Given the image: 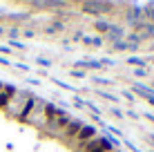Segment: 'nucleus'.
Wrapping results in <instances>:
<instances>
[{
    "instance_id": "nucleus-15",
    "label": "nucleus",
    "mask_w": 154,
    "mask_h": 152,
    "mask_svg": "<svg viewBox=\"0 0 154 152\" xmlns=\"http://www.w3.org/2000/svg\"><path fill=\"white\" fill-rule=\"evenodd\" d=\"M36 63H38V65H42V67H49V65H51V60H47V58H40V56L36 58Z\"/></svg>"
},
{
    "instance_id": "nucleus-20",
    "label": "nucleus",
    "mask_w": 154,
    "mask_h": 152,
    "mask_svg": "<svg viewBox=\"0 0 154 152\" xmlns=\"http://www.w3.org/2000/svg\"><path fill=\"white\" fill-rule=\"evenodd\" d=\"M89 152H105L103 148H96V150H89Z\"/></svg>"
},
{
    "instance_id": "nucleus-10",
    "label": "nucleus",
    "mask_w": 154,
    "mask_h": 152,
    "mask_svg": "<svg viewBox=\"0 0 154 152\" xmlns=\"http://www.w3.org/2000/svg\"><path fill=\"white\" fill-rule=\"evenodd\" d=\"M34 101H36V98H27V103H25V110L18 114V119H20V121H25V119L29 116V112L34 110Z\"/></svg>"
},
{
    "instance_id": "nucleus-14",
    "label": "nucleus",
    "mask_w": 154,
    "mask_h": 152,
    "mask_svg": "<svg viewBox=\"0 0 154 152\" xmlns=\"http://www.w3.org/2000/svg\"><path fill=\"white\" fill-rule=\"evenodd\" d=\"M127 63H132V65H145V60H143V58H136V56L127 58Z\"/></svg>"
},
{
    "instance_id": "nucleus-13",
    "label": "nucleus",
    "mask_w": 154,
    "mask_h": 152,
    "mask_svg": "<svg viewBox=\"0 0 154 152\" xmlns=\"http://www.w3.org/2000/svg\"><path fill=\"white\" fill-rule=\"evenodd\" d=\"M63 27H65V23H54V25L47 27V34H56V31H60Z\"/></svg>"
},
{
    "instance_id": "nucleus-21",
    "label": "nucleus",
    "mask_w": 154,
    "mask_h": 152,
    "mask_svg": "<svg viewBox=\"0 0 154 152\" xmlns=\"http://www.w3.org/2000/svg\"><path fill=\"white\" fill-rule=\"evenodd\" d=\"M0 92H2V83H0Z\"/></svg>"
},
{
    "instance_id": "nucleus-12",
    "label": "nucleus",
    "mask_w": 154,
    "mask_h": 152,
    "mask_svg": "<svg viewBox=\"0 0 154 152\" xmlns=\"http://www.w3.org/2000/svg\"><path fill=\"white\" fill-rule=\"evenodd\" d=\"M83 43L85 45H103V38H98V36H83Z\"/></svg>"
},
{
    "instance_id": "nucleus-6",
    "label": "nucleus",
    "mask_w": 154,
    "mask_h": 152,
    "mask_svg": "<svg viewBox=\"0 0 154 152\" xmlns=\"http://www.w3.org/2000/svg\"><path fill=\"white\" fill-rule=\"evenodd\" d=\"M107 38L112 40V43H119V40L125 38V31L121 29L119 25H112V27H109V31H107Z\"/></svg>"
},
{
    "instance_id": "nucleus-7",
    "label": "nucleus",
    "mask_w": 154,
    "mask_h": 152,
    "mask_svg": "<svg viewBox=\"0 0 154 152\" xmlns=\"http://www.w3.org/2000/svg\"><path fill=\"white\" fill-rule=\"evenodd\" d=\"M76 67H85V70H100V67H105V60H78Z\"/></svg>"
},
{
    "instance_id": "nucleus-11",
    "label": "nucleus",
    "mask_w": 154,
    "mask_h": 152,
    "mask_svg": "<svg viewBox=\"0 0 154 152\" xmlns=\"http://www.w3.org/2000/svg\"><path fill=\"white\" fill-rule=\"evenodd\" d=\"M94 27H96V31H100V34H107L112 25H109L107 20H96V25H94Z\"/></svg>"
},
{
    "instance_id": "nucleus-16",
    "label": "nucleus",
    "mask_w": 154,
    "mask_h": 152,
    "mask_svg": "<svg viewBox=\"0 0 154 152\" xmlns=\"http://www.w3.org/2000/svg\"><path fill=\"white\" fill-rule=\"evenodd\" d=\"M145 16H147V18H150V20H154V5H150V7H147Z\"/></svg>"
},
{
    "instance_id": "nucleus-17",
    "label": "nucleus",
    "mask_w": 154,
    "mask_h": 152,
    "mask_svg": "<svg viewBox=\"0 0 154 152\" xmlns=\"http://www.w3.org/2000/svg\"><path fill=\"white\" fill-rule=\"evenodd\" d=\"M112 114H114V116H116V119H123V112H121V110H119V107H112Z\"/></svg>"
},
{
    "instance_id": "nucleus-19",
    "label": "nucleus",
    "mask_w": 154,
    "mask_h": 152,
    "mask_svg": "<svg viewBox=\"0 0 154 152\" xmlns=\"http://www.w3.org/2000/svg\"><path fill=\"white\" fill-rule=\"evenodd\" d=\"M72 74H74V76H78V78H83V76H85V72H81V70H74Z\"/></svg>"
},
{
    "instance_id": "nucleus-22",
    "label": "nucleus",
    "mask_w": 154,
    "mask_h": 152,
    "mask_svg": "<svg viewBox=\"0 0 154 152\" xmlns=\"http://www.w3.org/2000/svg\"><path fill=\"white\" fill-rule=\"evenodd\" d=\"M0 36H2V27H0Z\"/></svg>"
},
{
    "instance_id": "nucleus-5",
    "label": "nucleus",
    "mask_w": 154,
    "mask_h": 152,
    "mask_svg": "<svg viewBox=\"0 0 154 152\" xmlns=\"http://www.w3.org/2000/svg\"><path fill=\"white\" fill-rule=\"evenodd\" d=\"M81 128H83V123H81V121H76V119H72V123L65 128V137H67V139H72V137H78Z\"/></svg>"
},
{
    "instance_id": "nucleus-1",
    "label": "nucleus",
    "mask_w": 154,
    "mask_h": 152,
    "mask_svg": "<svg viewBox=\"0 0 154 152\" xmlns=\"http://www.w3.org/2000/svg\"><path fill=\"white\" fill-rule=\"evenodd\" d=\"M81 9L85 14L92 16H100V14H109L114 9V2H96V0H87V2L81 5Z\"/></svg>"
},
{
    "instance_id": "nucleus-3",
    "label": "nucleus",
    "mask_w": 154,
    "mask_h": 152,
    "mask_svg": "<svg viewBox=\"0 0 154 152\" xmlns=\"http://www.w3.org/2000/svg\"><path fill=\"white\" fill-rule=\"evenodd\" d=\"M14 94H16V87H11V85L2 87V92H0V107H7L9 103H11Z\"/></svg>"
},
{
    "instance_id": "nucleus-4",
    "label": "nucleus",
    "mask_w": 154,
    "mask_h": 152,
    "mask_svg": "<svg viewBox=\"0 0 154 152\" xmlns=\"http://www.w3.org/2000/svg\"><path fill=\"white\" fill-rule=\"evenodd\" d=\"M94 134H96V128H94V125H83L81 132H78V141H81V143H85V141H92Z\"/></svg>"
},
{
    "instance_id": "nucleus-18",
    "label": "nucleus",
    "mask_w": 154,
    "mask_h": 152,
    "mask_svg": "<svg viewBox=\"0 0 154 152\" xmlns=\"http://www.w3.org/2000/svg\"><path fill=\"white\" fill-rule=\"evenodd\" d=\"M100 94H103V98H107V101H116V96H112V94H105L103 90H100Z\"/></svg>"
},
{
    "instance_id": "nucleus-8",
    "label": "nucleus",
    "mask_w": 154,
    "mask_h": 152,
    "mask_svg": "<svg viewBox=\"0 0 154 152\" xmlns=\"http://www.w3.org/2000/svg\"><path fill=\"white\" fill-rule=\"evenodd\" d=\"M69 123H72V116H69V114H65L63 110H58V114H56V125H58V128H67Z\"/></svg>"
},
{
    "instance_id": "nucleus-9",
    "label": "nucleus",
    "mask_w": 154,
    "mask_h": 152,
    "mask_svg": "<svg viewBox=\"0 0 154 152\" xmlns=\"http://www.w3.org/2000/svg\"><path fill=\"white\" fill-rule=\"evenodd\" d=\"M56 114H58V107L54 105V103L45 105V116H47V121H49V123H54V121H56Z\"/></svg>"
},
{
    "instance_id": "nucleus-2",
    "label": "nucleus",
    "mask_w": 154,
    "mask_h": 152,
    "mask_svg": "<svg viewBox=\"0 0 154 152\" xmlns=\"http://www.w3.org/2000/svg\"><path fill=\"white\" fill-rule=\"evenodd\" d=\"M132 90H134L136 94H141V96H145V101L150 103V105H154V90L147 85H141V83H134L132 85Z\"/></svg>"
}]
</instances>
